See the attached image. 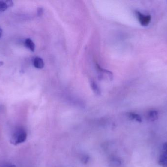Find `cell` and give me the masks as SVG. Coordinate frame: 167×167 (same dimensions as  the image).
Returning <instances> with one entry per match:
<instances>
[{
  "mask_svg": "<svg viewBox=\"0 0 167 167\" xmlns=\"http://www.w3.org/2000/svg\"><path fill=\"white\" fill-rule=\"evenodd\" d=\"M27 138V133L24 129L18 128L14 131L10 138V143L17 145L25 142Z\"/></svg>",
  "mask_w": 167,
  "mask_h": 167,
  "instance_id": "obj_1",
  "label": "cell"
},
{
  "mask_svg": "<svg viewBox=\"0 0 167 167\" xmlns=\"http://www.w3.org/2000/svg\"><path fill=\"white\" fill-rule=\"evenodd\" d=\"M136 15L140 23L142 26H146L148 25H149L151 21V16L150 15H145L138 11L136 12Z\"/></svg>",
  "mask_w": 167,
  "mask_h": 167,
  "instance_id": "obj_2",
  "label": "cell"
},
{
  "mask_svg": "<svg viewBox=\"0 0 167 167\" xmlns=\"http://www.w3.org/2000/svg\"><path fill=\"white\" fill-rule=\"evenodd\" d=\"M13 5L14 3L12 1H0V11L4 12L9 7H13Z\"/></svg>",
  "mask_w": 167,
  "mask_h": 167,
  "instance_id": "obj_3",
  "label": "cell"
},
{
  "mask_svg": "<svg viewBox=\"0 0 167 167\" xmlns=\"http://www.w3.org/2000/svg\"><path fill=\"white\" fill-rule=\"evenodd\" d=\"M33 65L37 69H43L45 65L43 60L39 57H36L33 60Z\"/></svg>",
  "mask_w": 167,
  "mask_h": 167,
  "instance_id": "obj_4",
  "label": "cell"
},
{
  "mask_svg": "<svg viewBox=\"0 0 167 167\" xmlns=\"http://www.w3.org/2000/svg\"><path fill=\"white\" fill-rule=\"evenodd\" d=\"M148 120L151 122H154L158 119V113L155 110H151L149 111L147 115Z\"/></svg>",
  "mask_w": 167,
  "mask_h": 167,
  "instance_id": "obj_5",
  "label": "cell"
},
{
  "mask_svg": "<svg viewBox=\"0 0 167 167\" xmlns=\"http://www.w3.org/2000/svg\"><path fill=\"white\" fill-rule=\"evenodd\" d=\"M25 45L26 48L30 50L32 52H34L35 49V45L33 41L30 38H27L25 39Z\"/></svg>",
  "mask_w": 167,
  "mask_h": 167,
  "instance_id": "obj_6",
  "label": "cell"
},
{
  "mask_svg": "<svg viewBox=\"0 0 167 167\" xmlns=\"http://www.w3.org/2000/svg\"><path fill=\"white\" fill-rule=\"evenodd\" d=\"M127 116L131 120H134V121H136L138 123H141L142 122V118L140 117V116L138 114L130 112V113H128Z\"/></svg>",
  "mask_w": 167,
  "mask_h": 167,
  "instance_id": "obj_7",
  "label": "cell"
},
{
  "mask_svg": "<svg viewBox=\"0 0 167 167\" xmlns=\"http://www.w3.org/2000/svg\"><path fill=\"white\" fill-rule=\"evenodd\" d=\"M158 163L159 165L162 166V167H167V155H161L159 157Z\"/></svg>",
  "mask_w": 167,
  "mask_h": 167,
  "instance_id": "obj_8",
  "label": "cell"
},
{
  "mask_svg": "<svg viewBox=\"0 0 167 167\" xmlns=\"http://www.w3.org/2000/svg\"><path fill=\"white\" fill-rule=\"evenodd\" d=\"M91 87L92 88V90L95 94L98 95L101 94V91H100L97 84L95 82L92 81L91 83Z\"/></svg>",
  "mask_w": 167,
  "mask_h": 167,
  "instance_id": "obj_9",
  "label": "cell"
},
{
  "mask_svg": "<svg viewBox=\"0 0 167 167\" xmlns=\"http://www.w3.org/2000/svg\"><path fill=\"white\" fill-rule=\"evenodd\" d=\"M112 163L113 165V166L118 167L121 165V162L119 159H114L112 160Z\"/></svg>",
  "mask_w": 167,
  "mask_h": 167,
  "instance_id": "obj_10",
  "label": "cell"
},
{
  "mask_svg": "<svg viewBox=\"0 0 167 167\" xmlns=\"http://www.w3.org/2000/svg\"><path fill=\"white\" fill-rule=\"evenodd\" d=\"M89 160H90V157L88 155H84L81 158L82 162L84 164H86L88 163Z\"/></svg>",
  "mask_w": 167,
  "mask_h": 167,
  "instance_id": "obj_11",
  "label": "cell"
},
{
  "mask_svg": "<svg viewBox=\"0 0 167 167\" xmlns=\"http://www.w3.org/2000/svg\"><path fill=\"white\" fill-rule=\"evenodd\" d=\"M163 150L164 154L167 155V142H165L163 145Z\"/></svg>",
  "mask_w": 167,
  "mask_h": 167,
  "instance_id": "obj_12",
  "label": "cell"
},
{
  "mask_svg": "<svg viewBox=\"0 0 167 167\" xmlns=\"http://www.w3.org/2000/svg\"><path fill=\"white\" fill-rule=\"evenodd\" d=\"M43 12V8H39L38 9V15L40 16L42 14Z\"/></svg>",
  "mask_w": 167,
  "mask_h": 167,
  "instance_id": "obj_13",
  "label": "cell"
},
{
  "mask_svg": "<svg viewBox=\"0 0 167 167\" xmlns=\"http://www.w3.org/2000/svg\"><path fill=\"white\" fill-rule=\"evenodd\" d=\"M2 34H3V30L1 28H0V39L1 38Z\"/></svg>",
  "mask_w": 167,
  "mask_h": 167,
  "instance_id": "obj_14",
  "label": "cell"
},
{
  "mask_svg": "<svg viewBox=\"0 0 167 167\" xmlns=\"http://www.w3.org/2000/svg\"><path fill=\"white\" fill-rule=\"evenodd\" d=\"M4 65V62L3 61H0V67Z\"/></svg>",
  "mask_w": 167,
  "mask_h": 167,
  "instance_id": "obj_15",
  "label": "cell"
},
{
  "mask_svg": "<svg viewBox=\"0 0 167 167\" xmlns=\"http://www.w3.org/2000/svg\"><path fill=\"white\" fill-rule=\"evenodd\" d=\"M8 167H16V166L14 165H10Z\"/></svg>",
  "mask_w": 167,
  "mask_h": 167,
  "instance_id": "obj_16",
  "label": "cell"
}]
</instances>
